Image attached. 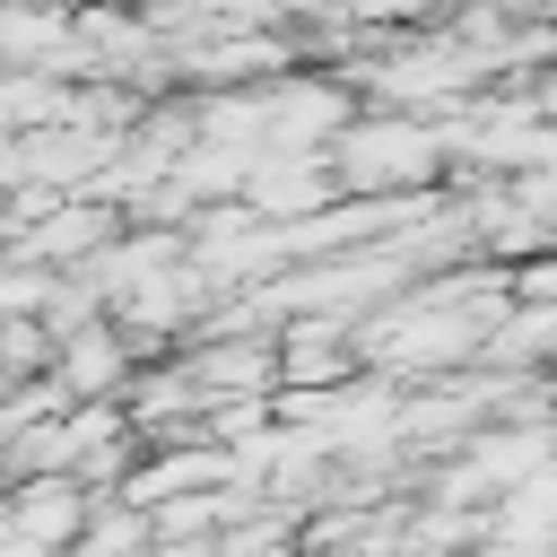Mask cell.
I'll return each instance as SVG.
<instances>
[{
  "label": "cell",
  "mask_w": 557,
  "mask_h": 557,
  "mask_svg": "<svg viewBox=\"0 0 557 557\" xmlns=\"http://www.w3.org/2000/svg\"><path fill=\"white\" fill-rule=\"evenodd\" d=\"M339 148L322 157L331 165V183H348V191H383V183H418L426 165H435V139L426 131H409V122H374V131H331Z\"/></svg>",
  "instance_id": "6da1fadb"
},
{
  "label": "cell",
  "mask_w": 557,
  "mask_h": 557,
  "mask_svg": "<svg viewBox=\"0 0 557 557\" xmlns=\"http://www.w3.org/2000/svg\"><path fill=\"white\" fill-rule=\"evenodd\" d=\"M122 374H131V348H122L113 331H78V339H61V374H52V392H70V400H104Z\"/></svg>",
  "instance_id": "7a4b0ae2"
},
{
  "label": "cell",
  "mask_w": 557,
  "mask_h": 557,
  "mask_svg": "<svg viewBox=\"0 0 557 557\" xmlns=\"http://www.w3.org/2000/svg\"><path fill=\"white\" fill-rule=\"evenodd\" d=\"M209 548H218V557H296V522H278V513H252V505H244Z\"/></svg>",
  "instance_id": "3957f363"
},
{
  "label": "cell",
  "mask_w": 557,
  "mask_h": 557,
  "mask_svg": "<svg viewBox=\"0 0 557 557\" xmlns=\"http://www.w3.org/2000/svg\"><path fill=\"white\" fill-rule=\"evenodd\" d=\"M44 366V331L35 322H0V374H35Z\"/></svg>",
  "instance_id": "277c9868"
},
{
  "label": "cell",
  "mask_w": 557,
  "mask_h": 557,
  "mask_svg": "<svg viewBox=\"0 0 557 557\" xmlns=\"http://www.w3.org/2000/svg\"><path fill=\"white\" fill-rule=\"evenodd\" d=\"M35 296H44V278L17 270V261H0V313H17V305H35Z\"/></svg>",
  "instance_id": "5b68a950"
},
{
  "label": "cell",
  "mask_w": 557,
  "mask_h": 557,
  "mask_svg": "<svg viewBox=\"0 0 557 557\" xmlns=\"http://www.w3.org/2000/svg\"><path fill=\"white\" fill-rule=\"evenodd\" d=\"M522 296H531V305H557V261H531V270H522Z\"/></svg>",
  "instance_id": "8992f818"
}]
</instances>
